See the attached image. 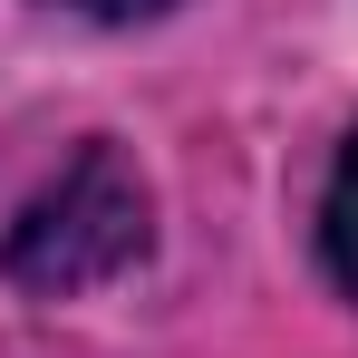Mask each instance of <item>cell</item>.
Listing matches in <instances>:
<instances>
[{
    "label": "cell",
    "instance_id": "cell-1",
    "mask_svg": "<svg viewBox=\"0 0 358 358\" xmlns=\"http://www.w3.org/2000/svg\"><path fill=\"white\" fill-rule=\"evenodd\" d=\"M155 242V203H145V175L126 165L107 136H87L78 155L59 165V184H39L20 203V223L0 242V271L39 300H78L97 281H117L145 262Z\"/></svg>",
    "mask_w": 358,
    "mask_h": 358
},
{
    "label": "cell",
    "instance_id": "cell-2",
    "mask_svg": "<svg viewBox=\"0 0 358 358\" xmlns=\"http://www.w3.org/2000/svg\"><path fill=\"white\" fill-rule=\"evenodd\" d=\"M320 252H329V281L358 300V136L329 165V194H320Z\"/></svg>",
    "mask_w": 358,
    "mask_h": 358
},
{
    "label": "cell",
    "instance_id": "cell-3",
    "mask_svg": "<svg viewBox=\"0 0 358 358\" xmlns=\"http://www.w3.org/2000/svg\"><path fill=\"white\" fill-rule=\"evenodd\" d=\"M59 10H87V20H155L165 0H59Z\"/></svg>",
    "mask_w": 358,
    "mask_h": 358
}]
</instances>
